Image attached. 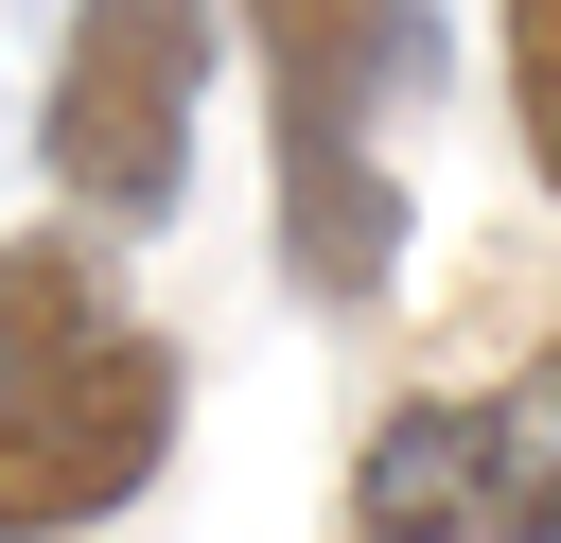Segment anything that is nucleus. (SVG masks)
<instances>
[{
	"mask_svg": "<svg viewBox=\"0 0 561 543\" xmlns=\"http://www.w3.org/2000/svg\"><path fill=\"white\" fill-rule=\"evenodd\" d=\"M175 420H193V368L105 280V245L18 228L0 245V543H88L105 508H140Z\"/></svg>",
	"mask_w": 561,
	"mask_h": 543,
	"instance_id": "f257e3e1",
	"label": "nucleus"
},
{
	"mask_svg": "<svg viewBox=\"0 0 561 543\" xmlns=\"http://www.w3.org/2000/svg\"><path fill=\"white\" fill-rule=\"evenodd\" d=\"M228 35L263 53V105H280V280L316 315H368L421 228L386 123L438 105V18L421 0H228Z\"/></svg>",
	"mask_w": 561,
	"mask_h": 543,
	"instance_id": "f03ea898",
	"label": "nucleus"
},
{
	"mask_svg": "<svg viewBox=\"0 0 561 543\" xmlns=\"http://www.w3.org/2000/svg\"><path fill=\"white\" fill-rule=\"evenodd\" d=\"M210 53H228V0H70L53 105H35L53 193H70V210L158 228V210L193 193V105H210Z\"/></svg>",
	"mask_w": 561,
	"mask_h": 543,
	"instance_id": "7ed1b4c3",
	"label": "nucleus"
},
{
	"mask_svg": "<svg viewBox=\"0 0 561 543\" xmlns=\"http://www.w3.org/2000/svg\"><path fill=\"white\" fill-rule=\"evenodd\" d=\"M351 543H561V333L473 403H386L351 455Z\"/></svg>",
	"mask_w": 561,
	"mask_h": 543,
	"instance_id": "20e7f679",
	"label": "nucleus"
},
{
	"mask_svg": "<svg viewBox=\"0 0 561 543\" xmlns=\"http://www.w3.org/2000/svg\"><path fill=\"white\" fill-rule=\"evenodd\" d=\"M508 123H526V175L561 210V0H508Z\"/></svg>",
	"mask_w": 561,
	"mask_h": 543,
	"instance_id": "39448f33",
	"label": "nucleus"
}]
</instances>
